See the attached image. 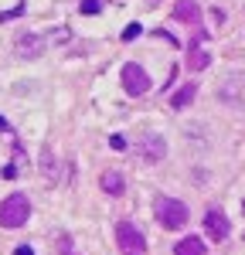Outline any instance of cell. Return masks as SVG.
<instances>
[{
  "instance_id": "9a60e30c",
  "label": "cell",
  "mask_w": 245,
  "mask_h": 255,
  "mask_svg": "<svg viewBox=\"0 0 245 255\" xmlns=\"http://www.w3.org/2000/svg\"><path fill=\"white\" fill-rule=\"evenodd\" d=\"M82 14H99V0H82Z\"/></svg>"
},
{
  "instance_id": "8fae6325",
  "label": "cell",
  "mask_w": 245,
  "mask_h": 255,
  "mask_svg": "<svg viewBox=\"0 0 245 255\" xmlns=\"http://www.w3.org/2000/svg\"><path fill=\"white\" fill-rule=\"evenodd\" d=\"M99 184H102V191L113 194V197H120L122 191H126V180H122V174H116V170H106V174L99 177Z\"/></svg>"
},
{
  "instance_id": "277c9868",
  "label": "cell",
  "mask_w": 245,
  "mask_h": 255,
  "mask_svg": "<svg viewBox=\"0 0 245 255\" xmlns=\"http://www.w3.org/2000/svg\"><path fill=\"white\" fill-rule=\"evenodd\" d=\"M122 89L129 92V96H146L150 92V79H146V72H143L140 65H122Z\"/></svg>"
},
{
  "instance_id": "7a4b0ae2",
  "label": "cell",
  "mask_w": 245,
  "mask_h": 255,
  "mask_svg": "<svg viewBox=\"0 0 245 255\" xmlns=\"http://www.w3.org/2000/svg\"><path fill=\"white\" fill-rule=\"evenodd\" d=\"M31 218V201H27V194H10L0 201V225L3 228H20L24 221Z\"/></svg>"
},
{
  "instance_id": "e0dca14e",
  "label": "cell",
  "mask_w": 245,
  "mask_h": 255,
  "mask_svg": "<svg viewBox=\"0 0 245 255\" xmlns=\"http://www.w3.org/2000/svg\"><path fill=\"white\" fill-rule=\"evenodd\" d=\"M109 143H113V150H126V139L122 136H109Z\"/></svg>"
},
{
  "instance_id": "52a82bcc",
  "label": "cell",
  "mask_w": 245,
  "mask_h": 255,
  "mask_svg": "<svg viewBox=\"0 0 245 255\" xmlns=\"http://www.w3.org/2000/svg\"><path fill=\"white\" fill-rule=\"evenodd\" d=\"M204 228H208V238H215V242H225V238L232 235V225H228L225 211H218V208H211L204 215Z\"/></svg>"
},
{
  "instance_id": "ac0fdd59",
  "label": "cell",
  "mask_w": 245,
  "mask_h": 255,
  "mask_svg": "<svg viewBox=\"0 0 245 255\" xmlns=\"http://www.w3.org/2000/svg\"><path fill=\"white\" fill-rule=\"evenodd\" d=\"M14 255H34V252H31L27 245H20V249H17V252H14Z\"/></svg>"
},
{
  "instance_id": "7c38bea8",
  "label": "cell",
  "mask_w": 245,
  "mask_h": 255,
  "mask_svg": "<svg viewBox=\"0 0 245 255\" xmlns=\"http://www.w3.org/2000/svg\"><path fill=\"white\" fill-rule=\"evenodd\" d=\"M174 255H204V242L194 238V235H187V238H181V242L174 245Z\"/></svg>"
},
{
  "instance_id": "2e32d148",
  "label": "cell",
  "mask_w": 245,
  "mask_h": 255,
  "mask_svg": "<svg viewBox=\"0 0 245 255\" xmlns=\"http://www.w3.org/2000/svg\"><path fill=\"white\" fill-rule=\"evenodd\" d=\"M136 34H140V24H129V27L122 31V41H133Z\"/></svg>"
},
{
  "instance_id": "6da1fadb",
  "label": "cell",
  "mask_w": 245,
  "mask_h": 255,
  "mask_svg": "<svg viewBox=\"0 0 245 255\" xmlns=\"http://www.w3.org/2000/svg\"><path fill=\"white\" fill-rule=\"evenodd\" d=\"M153 215H157V225L160 228H167V232H181L184 225H187V204H181L177 197H167L160 194L157 201H153Z\"/></svg>"
},
{
  "instance_id": "5bb4252c",
  "label": "cell",
  "mask_w": 245,
  "mask_h": 255,
  "mask_svg": "<svg viewBox=\"0 0 245 255\" xmlns=\"http://www.w3.org/2000/svg\"><path fill=\"white\" fill-rule=\"evenodd\" d=\"M58 255H79V249H75L72 235H58Z\"/></svg>"
},
{
  "instance_id": "d6986e66",
  "label": "cell",
  "mask_w": 245,
  "mask_h": 255,
  "mask_svg": "<svg viewBox=\"0 0 245 255\" xmlns=\"http://www.w3.org/2000/svg\"><path fill=\"white\" fill-rule=\"evenodd\" d=\"M0 129H3V133L10 129V123H7V119H3V116H0Z\"/></svg>"
},
{
  "instance_id": "44dd1931",
  "label": "cell",
  "mask_w": 245,
  "mask_h": 255,
  "mask_svg": "<svg viewBox=\"0 0 245 255\" xmlns=\"http://www.w3.org/2000/svg\"><path fill=\"white\" fill-rule=\"evenodd\" d=\"M150 3H157V0H150Z\"/></svg>"
},
{
  "instance_id": "3957f363",
  "label": "cell",
  "mask_w": 245,
  "mask_h": 255,
  "mask_svg": "<svg viewBox=\"0 0 245 255\" xmlns=\"http://www.w3.org/2000/svg\"><path fill=\"white\" fill-rule=\"evenodd\" d=\"M218 99H222L225 106H232V109H245V75L242 72H232V75L222 82Z\"/></svg>"
},
{
  "instance_id": "4fadbf2b",
  "label": "cell",
  "mask_w": 245,
  "mask_h": 255,
  "mask_svg": "<svg viewBox=\"0 0 245 255\" xmlns=\"http://www.w3.org/2000/svg\"><path fill=\"white\" fill-rule=\"evenodd\" d=\"M194 96H198V85H194V82H187V85H184L181 92H174L170 106H174V109H184L187 102H194Z\"/></svg>"
},
{
  "instance_id": "30bf717a",
  "label": "cell",
  "mask_w": 245,
  "mask_h": 255,
  "mask_svg": "<svg viewBox=\"0 0 245 255\" xmlns=\"http://www.w3.org/2000/svg\"><path fill=\"white\" fill-rule=\"evenodd\" d=\"M44 44H48V41L41 38V34H20L17 38V55L20 58H38L41 51H44Z\"/></svg>"
},
{
  "instance_id": "ba28073f",
  "label": "cell",
  "mask_w": 245,
  "mask_h": 255,
  "mask_svg": "<svg viewBox=\"0 0 245 255\" xmlns=\"http://www.w3.org/2000/svg\"><path fill=\"white\" fill-rule=\"evenodd\" d=\"M194 38H198V41H191V51H187V68H191V72H204V68L211 65V55L201 48L204 27H198V31H194Z\"/></svg>"
},
{
  "instance_id": "9c48e42d",
  "label": "cell",
  "mask_w": 245,
  "mask_h": 255,
  "mask_svg": "<svg viewBox=\"0 0 245 255\" xmlns=\"http://www.w3.org/2000/svg\"><path fill=\"white\" fill-rule=\"evenodd\" d=\"M174 17L184 20V24H191V27H201V7H198L194 0H177V3H174Z\"/></svg>"
},
{
  "instance_id": "ffe728a7",
  "label": "cell",
  "mask_w": 245,
  "mask_h": 255,
  "mask_svg": "<svg viewBox=\"0 0 245 255\" xmlns=\"http://www.w3.org/2000/svg\"><path fill=\"white\" fill-rule=\"evenodd\" d=\"M242 211H245V201H242Z\"/></svg>"
},
{
  "instance_id": "5b68a950",
  "label": "cell",
  "mask_w": 245,
  "mask_h": 255,
  "mask_svg": "<svg viewBox=\"0 0 245 255\" xmlns=\"http://www.w3.org/2000/svg\"><path fill=\"white\" fill-rule=\"evenodd\" d=\"M116 242H120V249H126V252H140L143 255V249H146L140 228L129 225V221H120V225H116Z\"/></svg>"
},
{
  "instance_id": "8992f818",
  "label": "cell",
  "mask_w": 245,
  "mask_h": 255,
  "mask_svg": "<svg viewBox=\"0 0 245 255\" xmlns=\"http://www.w3.org/2000/svg\"><path fill=\"white\" fill-rule=\"evenodd\" d=\"M140 157L146 160V163H160V160L167 157V139L157 136V133L140 136Z\"/></svg>"
}]
</instances>
